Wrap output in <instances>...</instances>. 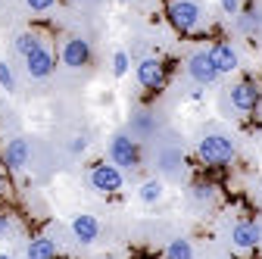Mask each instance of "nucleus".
Returning a JSON list of instances; mask_svg holds the SVG:
<instances>
[{
    "label": "nucleus",
    "mask_w": 262,
    "mask_h": 259,
    "mask_svg": "<svg viewBox=\"0 0 262 259\" xmlns=\"http://www.w3.org/2000/svg\"><path fill=\"white\" fill-rule=\"evenodd\" d=\"M169 22L181 31V35H187V31H193L196 25H200L203 19V7L196 4V0H172L169 10H166Z\"/></svg>",
    "instance_id": "obj_3"
},
{
    "label": "nucleus",
    "mask_w": 262,
    "mask_h": 259,
    "mask_svg": "<svg viewBox=\"0 0 262 259\" xmlns=\"http://www.w3.org/2000/svg\"><path fill=\"white\" fill-rule=\"evenodd\" d=\"M13 47H16V53L25 59L28 53H35L38 47H41V38L35 35V31H22V35H16V41H13Z\"/></svg>",
    "instance_id": "obj_16"
},
{
    "label": "nucleus",
    "mask_w": 262,
    "mask_h": 259,
    "mask_svg": "<svg viewBox=\"0 0 262 259\" xmlns=\"http://www.w3.org/2000/svg\"><path fill=\"white\" fill-rule=\"evenodd\" d=\"M259 238H262V231H259L256 222H237L234 231H231V244H234L237 250H253V247H259Z\"/></svg>",
    "instance_id": "obj_13"
},
{
    "label": "nucleus",
    "mask_w": 262,
    "mask_h": 259,
    "mask_svg": "<svg viewBox=\"0 0 262 259\" xmlns=\"http://www.w3.org/2000/svg\"><path fill=\"white\" fill-rule=\"evenodd\" d=\"M91 187L97 190V193H119L122 190V184H125V175H122V169L119 166H113V163H97V166H91Z\"/></svg>",
    "instance_id": "obj_4"
},
{
    "label": "nucleus",
    "mask_w": 262,
    "mask_h": 259,
    "mask_svg": "<svg viewBox=\"0 0 262 259\" xmlns=\"http://www.w3.org/2000/svg\"><path fill=\"white\" fill-rule=\"evenodd\" d=\"M187 75H190L196 84H212V81H219V69L212 66L209 50H196V53L187 59Z\"/></svg>",
    "instance_id": "obj_6"
},
{
    "label": "nucleus",
    "mask_w": 262,
    "mask_h": 259,
    "mask_svg": "<svg viewBox=\"0 0 262 259\" xmlns=\"http://www.w3.org/2000/svg\"><path fill=\"white\" fill-rule=\"evenodd\" d=\"M231 103H234L241 113L256 110V106H259V88H256L253 81H241V84H234V88H231Z\"/></svg>",
    "instance_id": "obj_12"
},
{
    "label": "nucleus",
    "mask_w": 262,
    "mask_h": 259,
    "mask_svg": "<svg viewBox=\"0 0 262 259\" xmlns=\"http://www.w3.org/2000/svg\"><path fill=\"white\" fill-rule=\"evenodd\" d=\"M59 59H62V66H66V69H84L88 62H91V41H84L81 35L66 38Z\"/></svg>",
    "instance_id": "obj_5"
},
{
    "label": "nucleus",
    "mask_w": 262,
    "mask_h": 259,
    "mask_svg": "<svg viewBox=\"0 0 262 259\" xmlns=\"http://www.w3.org/2000/svg\"><path fill=\"white\" fill-rule=\"evenodd\" d=\"M69 231H72V238L78 244H94L97 238H100V222H97L91 212H78L69 222Z\"/></svg>",
    "instance_id": "obj_10"
},
{
    "label": "nucleus",
    "mask_w": 262,
    "mask_h": 259,
    "mask_svg": "<svg viewBox=\"0 0 262 259\" xmlns=\"http://www.w3.org/2000/svg\"><path fill=\"white\" fill-rule=\"evenodd\" d=\"M25 256L28 259H56V244L50 238H31L28 247H25Z\"/></svg>",
    "instance_id": "obj_14"
},
{
    "label": "nucleus",
    "mask_w": 262,
    "mask_h": 259,
    "mask_svg": "<svg viewBox=\"0 0 262 259\" xmlns=\"http://www.w3.org/2000/svg\"><path fill=\"white\" fill-rule=\"evenodd\" d=\"M241 28H244V31H253V28H259V16H256V13H247V16L241 19Z\"/></svg>",
    "instance_id": "obj_24"
},
{
    "label": "nucleus",
    "mask_w": 262,
    "mask_h": 259,
    "mask_svg": "<svg viewBox=\"0 0 262 259\" xmlns=\"http://www.w3.org/2000/svg\"><path fill=\"white\" fill-rule=\"evenodd\" d=\"M162 193H166V184H162L159 178H147V181L141 184V190H138V197H141V203L153 206V203L162 200Z\"/></svg>",
    "instance_id": "obj_15"
},
{
    "label": "nucleus",
    "mask_w": 262,
    "mask_h": 259,
    "mask_svg": "<svg viewBox=\"0 0 262 259\" xmlns=\"http://www.w3.org/2000/svg\"><path fill=\"white\" fill-rule=\"evenodd\" d=\"M196 156L203 166H228L234 159V141L225 135H206L196 144Z\"/></svg>",
    "instance_id": "obj_1"
},
{
    "label": "nucleus",
    "mask_w": 262,
    "mask_h": 259,
    "mask_svg": "<svg viewBox=\"0 0 262 259\" xmlns=\"http://www.w3.org/2000/svg\"><path fill=\"white\" fill-rule=\"evenodd\" d=\"M190 197H193L196 203H209V200L215 197V187H212V184H206V181H196V184L190 187Z\"/></svg>",
    "instance_id": "obj_19"
},
{
    "label": "nucleus",
    "mask_w": 262,
    "mask_h": 259,
    "mask_svg": "<svg viewBox=\"0 0 262 259\" xmlns=\"http://www.w3.org/2000/svg\"><path fill=\"white\" fill-rule=\"evenodd\" d=\"M128 72H131V56H128L125 50H116V53H113V75H116V78H125Z\"/></svg>",
    "instance_id": "obj_18"
},
{
    "label": "nucleus",
    "mask_w": 262,
    "mask_h": 259,
    "mask_svg": "<svg viewBox=\"0 0 262 259\" xmlns=\"http://www.w3.org/2000/svg\"><path fill=\"white\" fill-rule=\"evenodd\" d=\"M53 4L56 0H25V7L31 13H47V10H53Z\"/></svg>",
    "instance_id": "obj_21"
},
{
    "label": "nucleus",
    "mask_w": 262,
    "mask_h": 259,
    "mask_svg": "<svg viewBox=\"0 0 262 259\" xmlns=\"http://www.w3.org/2000/svg\"><path fill=\"white\" fill-rule=\"evenodd\" d=\"M110 163L128 172H135L141 166V144L135 141V135H116L110 141Z\"/></svg>",
    "instance_id": "obj_2"
},
{
    "label": "nucleus",
    "mask_w": 262,
    "mask_h": 259,
    "mask_svg": "<svg viewBox=\"0 0 262 259\" xmlns=\"http://www.w3.org/2000/svg\"><path fill=\"white\" fill-rule=\"evenodd\" d=\"M0 259H13V256H10V253H0Z\"/></svg>",
    "instance_id": "obj_27"
},
{
    "label": "nucleus",
    "mask_w": 262,
    "mask_h": 259,
    "mask_svg": "<svg viewBox=\"0 0 262 259\" xmlns=\"http://www.w3.org/2000/svg\"><path fill=\"white\" fill-rule=\"evenodd\" d=\"M135 75H138V81H141L147 91H159L162 84H166V66H162L159 59H153V56H147V59L138 62Z\"/></svg>",
    "instance_id": "obj_8"
},
{
    "label": "nucleus",
    "mask_w": 262,
    "mask_h": 259,
    "mask_svg": "<svg viewBox=\"0 0 262 259\" xmlns=\"http://www.w3.org/2000/svg\"><path fill=\"white\" fill-rule=\"evenodd\" d=\"M10 231H13V219H10L7 212H0V238L10 234Z\"/></svg>",
    "instance_id": "obj_25"
},
{
    "label": "nucleus",
    "mask_w": 262,
    "mask_h": 259,
    "mask_svg": "<svg viewBox=\"0 0 262 259\" xmlns=\"http://www.w3.org/2000/svg\"><path fill=\"white\" fill-rule=\"evenodd\" d=\"M53 69H56V59H53V53L44 44L35 53L25 56V72H28V78H50Z\"/></svg>",
    "instance_id": "obj_9"
},
{
    "label": "nucleus",
    "mask_w": 262,
    "mask_h": 259,
    "mask_svg": "<svg viewBox=\"0 0 262 259\" xmlns=\"http://www.w3.org/2000/svg\"><path fill=\"white\" fill-rule=\"evenodd\" d=\"M4 163H7L10 172H25L28 163H31V144L25 138L7 141V147H4Z\"/></svg>",
    "instance_id": "obj_7"
},
{
    "label": "nucleus",
    "mask_w": 262,
    "mask_h": 259,
    "mask_svg": "<svg viewBox=\"0 0 262 259\" xmlns=\"http://www.w3.org/2000/svg\"><path fill=\"white\" fill-rule=\"evenodd\" d=\"M0 88L10 91V94L16 91V72H13V66L7 59H0Z\"/></svg>",
    "instance_id": "obj_20"
},
{
    "label": "nucleus",
    "mask_w": 262,
    "mask_h": 259,
    "mask_svg": "<svg viewBox=\"0 0 262 259\" xmlns=\"http://www.w3.org/2000/svg\"><path fill=\"white\" fill-rule=\"evenodd\" d=\"M209 56H212V66L219 69V75H231L237 69V50L228 41H215L209 47Z\"/></svg>",
    "instance_id": "obj_11"
},
{
    "label": "nucleus",
    "mask_w": 262,
    "mask_h": 259,
    "mask_svg": "<svg viewBox=\"0 0 262 259\" xmlns=\"http://www.w3.org/2000/svg\"><path fill=\"white\" fill-rule=\"evenodd\" d=\"M4 193H7V178L0 175V197H4Z\"/></svg>",
    "instance_id": "obj_26"
},
{
    "label": "nucleus",
    "mask_w": 262,
    "mask_h": 259,
    "mask_svg": "<svg viewBox=\"0 0 262 259\" xmlns=\"http://www.w3.org/2000/svg\"><path fill=\"white\" fill-rule=\"evenodd\" d=\"M219 4H222V10H225L228 16H237V13H241V0H219Z\"/></svg>",
    "instance_id": "obj_23"
},
{
    "label": "nucleus",
    "mask_w": 262,
    "mask_h": 259,
    "mask_svg": "<svg viewBox=\"0 0 262 259\" xmlns=\"http://www.w3.org/2000/svg\"><path fill=\"white\" fill-rule=\"evenodd\" d=\"M75 4H88V0H75Z\"/></svg>",
    "instance_id": "obj_28"
},
{
    "label": "nucleus",
    "mask_w": 262,
    "mask_h": 259,
    "mask_svg": "<svg viewBox=\"0 0 262 259\" xmlns=\"http://www.w3.org/2000/svg\"><path fill=\"white\" fill-rule=\"evenodd\" d=\"M69 150H72L75 156H78V153H84V150H88V138H84V135H75V138H72V144H69Z\"/></svg>",
    "instance_id": "obj_22"
},
{
    "label": "nucleus",
    "mask_w": 262,
    "mask_h": 259,
    "mask_svg": "<svg viewBox=\"0 0 262 259\" xmlns=\"http://www.w3.org/2000/svg\"><path fill=\"white\" fill-rule=\"evenodd\" d=\"M166 259H193V247L187 238H175L169 247H166Z\"/></svg>",
    "instance_id": "obj_17"
}]
</instances>
